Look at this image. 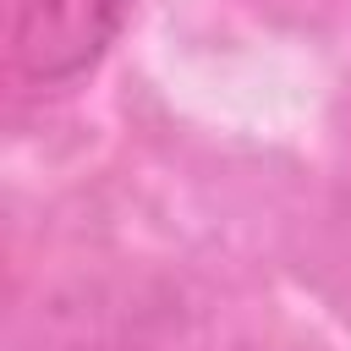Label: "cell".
Instances as JSON below:
<instances>
[{
  "label": "cell",
  "mask_w": 351,
  "mask_h": 351,
  "mask_svg": "<svg viewBox=\"0 0 351 351\" xmlns=\"http://www.w3.org/2000/svg\"><path fill=\"white\" fill-rule=\"evenodd\" d=\"M126 11L132 0H16L11 60L27 82H71L115 44Z\"/></svg>",
  "instance_id": "obj_1"
}]
</instances>
